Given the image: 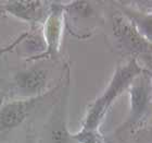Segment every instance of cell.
Wrapping results in <instances>:
<instances>
[{
  "mask_svg": "<svg viewBox=\"0 0 152 143\" xmlns=\"http://www.w3.org/2000/svg\"><path fill=\"white\" fill-rule=\"evenodd\" d=\"M129 116L125 127H130L143 117L151 103V82L148 76L139 74L129 86Z\"/></svg>",
  "mask_w": 152,
  "mask_h": 143,
  "instance_id": "8992f818",
  "label": "cell"
},
{
  "mask_svg": "<svg viewBox=\"0 0 152 143\" xmlns=\"http://www.w3.org/2000/svg\"><path fill=\"white\" fill-rule=\"evenodd\" d=\"M28 35H29V32H23V33H21L15 39H13L12 41H10L9 44H7V45H4V46H2V47H0V59H1L6 54L11 53V51H12L16 46H19L21 43H23L26 38L28 37Z\"/></svg>",
  "mask_w": 152,
  "mask_h": 143,
  "instance_id": "8fae6325",
  "label": "cell"
},
{
  "mask_svg": "<svg viewBox=\"0 0 152 143\" xmlns=\"http://www.w3.org/2000/svg\"><path fill=\"white\" fill-rule=\"evenodd\" d=\"M11 92L18 99H34L49 93V71L41 66L22 69L13 76Z\"/></svg>",
  "mask_w": 152,
  "mask_h": 143,
  "instance_id": "7a4b0ae2",
  "label": "cell"
},
{
  "mask_svg": "<svg viewBox=\"0 0 152 143\" xmlns=\"http://www.w3.org/2000/svg\"><path fill=\"white\" fill-rule=\"evenodd\" d=\"M48 4L45 1H8L0 3V10L15 19L35 24L44 23L51 9Z\"/></svg>",
  "mask_w": 152,
  "mask_h": 143,
  "instance_id": "ba28073f",
  "label": "cell"
},
{
  "mask_svg": "<svg viewBox=\"0 0 152 143\" xmlns=\"http://www.w3.org/2000/svg\"><path fill=\"white\" fill-rule=\"evenodd\" d=\"M67 99V92H65L54 105L45 126L44 137L38 143H76L66 124Z\"/></svg>",
  "mask_w": 152,
  "mask_h": 143,
  "instance_id": "5b68a950",
  "label": "cell"
},
{
  "mask_svg": "<svg viewBox=\"0 0 152 143\" xmlns=\"http://www.w3.org/2000/svg\"><path fill=\"white\" fill-rule=\"evenodd\" d=\"M141 73L142 68L140 67L135 58H132L126 64L118 66L114 71L105 90L89 106L80 129L99 131V127L102 120L107 116L113 103L120 97L125 90L129 89L134 80Z\"/></svg>",
  "mask_w": 152,
  "mask_h": 143,
  "instance_id": "6da1fadb",
  "label": "cell"
},
{
  "mask_svg": "<svg viewBox=\"0 0 152 143\" xmlns=\"http://www.w3.org/2000/svg\"><path fill=\"white\" fill-rule=\"evenodd\" d=\"M26 143H38V142L34 139V137H33L32 134H31V132H29L28 136H27V141H26Z\"/></svg>",
  "mask_w": 152,
  "mask_h": 143,
  "instance_id": "7c38bea8",
  "label": "cell"
},
{
  "mask_svg": "<svg viewBox=\"0 0 152 143\" xmlns=\"http://www.w3.org/2000/svg\"><path fill=\"white\" fill-rule=\"evenodd\" d=\"M124 12L126 13L127 18L135 24L142 37L146 38L147 41H152V14L137 12L129 9H125Z\"/></svg>",
  "mask_w": 152,
  "mask_h": 143,
  "instance_id": "9c48e42d",
  "label": "cell"
},
{
  "mask_svg": "<svg viewBox=\"0 0 152 143\" xmlns=\"http://www.w3.org/2000/svg\"><path fill=\"white\" fill-rule=\"evenodd\" d=\"M113 32L121 44L133 53L152 50V46L138 32L137 27L127 16L115 14L113 16Z\"/></svg>",
  "mask_w": 152,
  "mask_h": 143,
  "instance_id": "52a82bcc",
  "label": "cell"
},
{
  "mask_svg": "<svg viewBox=\"0 0 152 143\" xmlns=\"http://www.w3.org/2000/svg\"><path fill=\"white\" fill-rule=\"evenodd\" d=\"M74 140L76 143H103L100 131L80 130L76 133H73Z\"/></svg>",
  "mask_w": 152,
  "mask_h": 143,
  "instance_id": "30bf717a",
  "label": "cell"
},
{
  "mask_svg": "<svg viewBox=\"0 0 152 143\" xmlns=\"http://www.w3.org/2000/svg\"><path fill=\"white\" fill-rule=\"evenodd\" d=\"M64 12L65 11L63 7H51L49 14L44 21L41 31L45 41V51L32 59H51L60 53L61 39L64 27Z\"/></svg>",
  "mask_w": 152,
  "mask_h": 143,
  "instance_id": "277c9868",
  "label": "cell"
},
{
  "mask_svg": "<svg viewBox=\"0 0 152 143\" xmlns=\"http://www.w3.org/2000/svg\"><path fill=\"white\" fill-rule=\"evenodd\" d=\"M46 96V95H45ZM45 96L34 99H14L0 104V133L20 127L29 117Z\"/></svg>",
  "mask_w": 152,
  "mask_h": 143,
  "instance_id": "3957f363",
  "label": "cell"
}]
</instances>
